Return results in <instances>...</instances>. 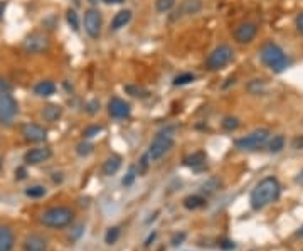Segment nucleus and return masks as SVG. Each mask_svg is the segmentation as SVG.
Returning a JSON list of instances; mask_svg holds the SVG:
<instances>
[{
    "label": "nucleus",
    "instance_id": "cd10ccee",
    "mask_svg": "<svg viewBox=\"0 0 303 251\" xmlns=\"http://www.w3.org/2000/svg\"><path fill=\"white\" fill-rule=\"evenodd\" d=\"M223 128L226 130V132H234V130L239 128V120H237L236 116H226V118L223 120Z\"/></svg>",
    "mask_w": 303,
    "mask_h": 251
},
{
    "label": "nucleus",
    "instance_id": "37998d69",
    "mask_svg": "<svg viewBox=\"0 0 303 251\" xmlns=\"http://www.w3.org/2000/svg\"><path fill=\"white\" fill-rule=\"evenodd\" d=\"M155 238H157V231H153V233H152V235H150V236L145 240V243H144L145 248H147V246H150L152 243H153V241H155Z\"/></svg>",
    "mask_w": 303,
    "mask_h": 251
},
{
    "label": "nucleus",
    "instance_id": "3c124183",
    "mask_svg": "<svg viewBox=\"0 0 303 251\" xmlns=\"http://www.w3.org/2000/svg\"><path fill=\"white\" fill-rule=\"evenodd\" d=\"M88 2L91 3V5H96V3L99 2V0H88Z\"/></svg>",
    "mask_w": 303,
    "mask_h": 251
},
{
    "label": "nucleus",
    "instance_id": "f704fd0d",
    "mask_svg": "<svg viewBox=\"0 0 303 251\" xmlns=\"http://www.w3.org/2000/svg\"><path fill=\"white\" fill-rule=\"evenodd\" d=\"M216 189H219V182L216 179H211L209 182H206L204 185H202V190L207 194H212V192H216Z\"/></svg>",
    "mask_w": 303,
    "mask_h": 251
},
{
    "label": "nucleus",
    "instance_id": "1a4fd4ad",
    "mask_svg": "<svg viewBox=\"0 0 303 251\" xmlns=\"http://www.w3.org/2000/svg\"><path fill=\"white\" fill-rule=\"evenodd\" d=\"M101 25H103L101 12L98 8H89L84 14V31L88 32V36L91 39H98L99 34H101Z\"/></svg>",
    "mask_w": 303,
    "mask_h": 251
},
{
    "label": "nucleus",
    "instance_id": "bb28decb",
    "mask_svg": "<svg viewBox=\"0 0 303 251\" xmlns=\"http://www.w3.org/2000/svg\"><path fill=\"white\" fill-rule=\"evenodd\" d=\"M265 88H266V84L263 80H253L248 84V91L253 93V94H261L263 91H265Z\"/></svg>",
    "mask_w": 303,
    "mask_h": 251
},
{
    "label": "nucleus",
    "instance_id": "4c0bfd02",
    "mask_svg": "<svg viewBox=\"0 0 303 251\" xmlns=\"http://www.w3.org/2000/svg\"><path fill=\"white\" fill-rule=\"evenodd\" d=\"M295 27H297L298 32L303 34V12H302V14L297 15V19H295Z\"/></svg>",
    "mask_w": 303,
    "mask_h": 251
},
{
    "label": "nucleus",
    "instance_id": "a19ab883",
    "mask_svg": "<svg viewBox=\"0 0 303 251\" xmlns=\"http://www.w3.org/2000/svg\"><path fill=\"white\" fill-rule=\"evenodd\" d=\"M234 243H232L231 240H223V241H219V248H223V250H232L234 248Z\"/></svg>",
    "mask_w": 303,
    "mask_h": 251
},
{
    "label": "nucleus",
    "instance_id": "7c9ffc66",
    "mask_svg": "<svg viewBox=\"0 0 303 251\" xmlns=\"http://www.w3.org/2000/svg\"><path fill=\"white\" fill-rule=\"evenodd\" d=\"M137 175H138L137 167H130L128 174L123 177V180H121V185H123V187H130V185H132L133 182H135Z\"/></svg>",
    "mask_w": 303,
    "mask_h": 251
},
{
    "label": "nucleus",
    "instance_id": "864d4df0",
    "mask_svg": "<svg viewBox=\"0 0 303 251\" xmlns=\"http://www.w3.org/2000/svg\"><path fill=\"white\" fill-rule=\"evenodd\" d=\"M158 251H165V248H163V246H162V248H160Z\"/></svg>",
    "mask_w": 303,
    "mask_h": 251
},
{
    "label": "nucleus",
    "instance_id": "473e14b6",
    "mask_svg": "<svg viewBox=\"0 0 303 251\" xmlns=\"http://www.w3.org/2000/svg\"><path fill=\"white\" fill-rule=\"evenodd\" d=\"M125 91H127L128 94H132V96H135V98H145L147 94H149L145 89L137 88V86H127V88H125Z\"/></svg>",
    "mask_w": 303,
    "mask_h": 251
},
{
    "label": "nucleus",
    "instance_id": "f8f14e48",
    "mask_svg": "<svg viewBox=\"0 0 303 251\" xmlns=\"http://www.w3.org/2000/svg\"><path fill=\"white\" fill-rule=\"evenodd\" d=\"M51 152L49 147H37V149H30L27 154L24 155V162L27 164V166H37V164H42L46 162V160L51 159Z\"/></svg>",
    "mask_w": 303,
    "mask_h": 251
},
{
    "label": "nucleus",
    "instance_id": "39448f33",
    "mask_svg": "<svg viewBox=\"0 0 303 251\" xmlns=\"http://www.w3.org/2000/svg\"><path fill=\"white\" fill-rule=\"evenodd\" d=\"M174 144H175V140L170 132H160L158 135L153 138V142H152L149 147V152H147L150 162H155V160L162 159L163 155L174 147Z\"/></svg>",
    "mask_w": 303,
    "mask_h": 251
},
{
    "label": "nucleus",
    "instance_id": "423d86ee",
    "mask_svg": "<svg viewBox=\"0 0 303 251\" xmlns=\"http://www.w3.org/2000/svg\"><path fill=\"white\" fill-rule=\"evenodd\" d=\"M268 140H270V132L266 128H259L256 132L249 133V135L242 137V138H237L234 142L237 149L241 150H248V152H256V150L263 149Z\"/></svg>",
    "mask_w": 303,
    "mask_h": 251
},
{
    "label": "nucleus",
    "instance_id": "e433bc0d",
    "mask_svg": "<svg viewBox=\"0 0 303 251\" xmlns=\"http://www.w3.org/2000/svg\"><path fill=\"white\" fill-rule=\"evenodd\" d=\"M98 110H99V103L96 101V99H93V101H89V103H88V113L94 115Z\"/></svg>",
    "mask_w": 303,
    "mask_h": 251
},
{
    "label": "nucleus",
    "instance_id": "f03ea898",
    "mask_svg": "<svg viewBox=\"0 0 303 251\" xmlns=\"http://www.w3.org/2000/svg\"><path fill=\"white\" fill-rule=\"evenodd\" d=\"M259 58H261L263 64L266 68H270L273 73H283L290 64L287 54L275 42H266L259 51Z\"/></svg>",
    "mask_w": 303,
    "mask_h": 251
},
{
    "label": "nucleus",
    "instance_id": "a18cd8bd",
    "mask_svg": "<svg viewBox=\"0 0 303 251\" xmlns=\"http://www.w3.org/2000/svg\"><path fill=\"white\" fill-rule=\"evenodd\" d=\"M106 5H118V3H123L125 0H103Z\"/></svg>",
    "mask_w": 303,
    "mask_h": 251
},
{
    "label": "nucleus",
    "instance_id": "72a5a7b5",
    "mask_svg": "<svg viewBox=\"0 0 303 251\" xmlns=\"http://www.w3.org/2000/svg\"><path fill=\"white\" fill-rule=\"evenodd\" d=\"M101 127L99 125H91V127L88 128H84V138H93V137H96L98 133H101Z\"/></svg>",
    "mask_w": 303,
    "mask_h": 251
},
{
    "label": "nucleus",
    "instance_id": "79ce46f5",
    "mask_svg": "<svg viewBox=\"0 0 303 251\" xmlns=\"http://www.w3.org/2000/svg\"><path fill=\"white\" fill-rule=\"evenodd\" d=\"M293 149H297V150H300L303 149V137H297L295 140H293Z\"/></svg>",
    "mask_w": 303,
    "mask_h": 251
},
{
    "label": "nucleus",
    "instance_id": "6ab92c4d",
    "mask_svg": "<svg viewBox=\"0 0 303 251\" xmlns=\"http://www.w3.org/2000/svg\"><path fill=\"white\" fill-rule=\"evenodd\" d=\"M130 20H132V10H120L118 14H115L110 29L111 31H120V29H123Z\"/></svg>",
    "mask_w": 303,
    "mask_h": 251
},
{
    "label": "nucleus",
    "instance_id": "de8ad7c7",
    "mask_svg": "<svg viewBox=\"0 0 303 251\" xmlns=\"http://www.w3.org/2000/svg\"><path fill=\"white\" fill-rule=\"evenodd\" d=\"M297 184H300V185H303V170L300 172V174H298V177H297Z\"/></svg>",
    "mask_w": 303,
    "mask_h": 251
},
{
    "label": "nucleus",
    "instance_id": "20e7f679",
    "mask_svg": "<svg viewBox=\"0 0 303 251\" xmlns=\"http://www.w3.org/2000/svg\"><path fill=\"white\" fill-rule=\"evenodd\" d=\"M19 115V103L10 93H0V125L12 127Z\"/></svg>",
    "mask_w": 303,
    "mask_h": 251
},
{
    "label": "nucleus",
    "instance_id": "603ef678",
    "mask_svg": "<svg viewBox=\"0 0 303 251\" xmlns=\"http://www.w3.org/2000/svg\"><path fill=\"white\" fill-rule=\"evenodd\" d=\"M0 170H2V159H0Z\"/></svg>",
    "mask_w": 303,
    "mask_h": 251
},
{
    "label": "nucleus",
    "instance_id": "412c9836",
    "mask_svg": "<svg viewBox=\"0 0 303 251\" xmlns=\"http://www.w3.org/2000/svg\"><path fill=\"white\" fill-rule=\"evenodd\" d=\"M206 199L202 197V196H187L184 199V206H185V209H189V211H196V209H202V207H206Z\"/></svg>",
    "mask_w": 303,
    "mask_h": 251
},
{
    "label": "nucleus",
    "instance_id": "9b49d317",
    "mask_svg": "<svg viewBox=\"0 0 303 251\" xmlns=\"http://www.w3.org/2000/svg\"><path fill=\"white\" fill-rule=\"evenodd\" d=\"M108 113L115 120H123L130 116V105L121 98H111L108 103Z\"/></svg>",
    "mask_w": 303,
    "mask_h": 251
},
{
    "label": "nucleus",
    "instance_id": "5701e85b",
    "mask_svg": "<svg viewBox=\"0 0 303 251\" xmlns=\"http://www.w3.org/2000/svg\"><path fill=\"white\" fill-rule=\"evenodd\" d=\"M266 147H268V150H270L271 154L281 152V150L285 149V137H283V135H275L273 138H270V140H268Z\"/></svg>",
    "mask_w": 303,
    "mask_h": 251
},
{
    "label": "nucleus",
    "instance_id": "2eb2a0df",
    "mask_svg": "<svg viewBox=\"0 0 303 251\" xmlns=\"http://www.w3.org/2000/svg\"><path fill=\"white\" fill-rule=\"evenodd\" d=\"M47 240L41 235H29L24 240V251H46Z\"/></svg>",
    "mask_w": 303,
    "mask_h": 251
},
{
    "label": "nucleus",
    "instance_id": "ddd939ff",
    "mask_svg": "<svg viewBox=\"0 0 303 251\" xmlns=\"http://www.w3.org/2000/svg\"><path fill=\"white\" fill-rule=\"evenodd\" d=\"M22 135L27 142L39 144V142H44L47 138V132L37 123H25L22 127Z\"/></svg>",
    "mask_w": 303,
    "mask_h": 251
},
{
    "label": "nucleus",
    "instance_id": "4468645a",
    "mask_svg": "<svg viewBox=\"0 0 303 251\" xmlns=\"http://www.w3.org/2000/svg\"><path fill=\"white\" fill-rule=\"evenodd\" d=\"M15 245V235L10 226H0V251H12Z\"/></svg>",
    "mask_w": 303,
    "mask_h": 251
},
{
    "label": "nucleus",
    "instance_id": "58836bf2",
    "mask_svg": "<svg viewBox=\"0 0 303 251\" xmlns=\"http://www.w3.org/2000/svg\"><path fill=\"white\" fill-rule=\"evenodd\" d=\"M12 89V84L5 80H0V93H8Z\"/></svg>",
    "mask_w": 303,
    "mask_h": 251
},
{
    "label": "nucleus",
    "instance_id": "b1692460",
    "mask_svg": "<svg viewBox=\"0 0 303 251\" xmlns=\"http://www.w3.org/2000/svg\"><path fill=\"white\" fill-rule=\"evenodd\" d=\"M66 20H68V25L73 29L75 32H79V17H77L76 10H73V8H69L66 12Z\"/></svg>",
    "mask_w": 303,
    "mask_h": 251
},
{
    "label": "nucleus",
    "instance_id": "c03bdc74",
    "mask_svg": "<svg viewBox=\"0 0 303 251\" xmlns=\"http://www.w3.org/2000/svg\"><path fill=\"white\" fill-rule=\"evenodd\" d=\"M15 179H19V180H22V179H25V168H17L15 170Z\"/></svg>",
    "mask_w": 303,
    "mask_h": 251
},
{
    "label": "nucleus",
    "instance_id": "a878e982",
    "mask_svg": "<svg viewBox=\"0 0 303 251\" xmlns=\"http://www.w3.org/2000/svg\"><path fill=\"white\" fill-rule=\"evenodd\" d=\"M25 196L30 199H39L46 196V187H42V185H32V187L25 189Z\"/></svg>",
    "mask_w": 303,
    "mask_h": 251
},
{
    "label": "nucleus",
    "instance_id": "49530a36",
    "mask_svg": "<svg viewBox=\"0 0 303 251\" xmlns=\"http://www.w3.org/2000/svg\"><path fill=\"white\" fill-rule=\"evenodd\" d=\"M81 233H83V226H77V228H76V231H75V235L71 236V240H76V238L79 236Z\"/></svg>",
    "mask_w": 303,
    "mask_h": 251
},
{
    "label": "nucleus",
    "instance_id": "c756f323",
    "mask_svg": "<svg viewBox=\"0 0 303 251\" xmlns=\"http://www.w3.org/2000/svg\"><path fill=\"white\" fill-rule=\"evenodd\" d=\"M175 5V0H157L155 2V7H157V10L160 14H165V12L172 10Z\"/></svg>",
    "mask_w": 303,
    "mask_h": 251
},
{
    "label": "nucleus",
    "instance_id": "dca6fc26",
    "mask_svg": "<svg viewBox=\"0 0 303 251\" xmlns=\"http://www.w3.org/2000/svg\"><path fill=\"white\" fill-rule=\"evenodd\" d=\"M206 159H207V155L204 150H197V152L190 154L184 159V166L194 168V170H201V168L206 166Z\"/></svg>",
    "mask_w": 303,
    "mask_h": 251
},
{
    "label": "nucleus",
    "instance_id": "7ed1b4c3",
    "mask_svg": "<svg viewBox=\"0 0 303 251\" xmlns=\"http://www.w3.org/2000/svg\"><path fill=\"white\" fill-rule=\"evenodd\" d=\"M73 219H75V213L66 206L51 207V209L44 211L41 216V223L44 224V226L53 228V229L66 228L73 223Z\"/></svg>",
    "mask_w": 303,
    "mask_h": 251
},
{
    "label": "nucleus",
    "instance_id": "393cba45",
    "mask_svg": "<svg viewBox=\"0 0 303 251\" xmlns=\"http://www.w3.org/2000/svg\"><path fill=\"white\" fill-rule=\"evenodd\" d=\"M194 80H196V76H194L192 73H182V75L174 78V86H185V84L192 83Z\"/></svg>",
    "mask_w": 303,
    "mask_h": 251
},
{
    "label": "nucleus",
    "instance_id": "ea45409f",
    "mask_svg": "<svg viewBox=\"0 0 303 251\" xmlns=\"http://www.w3.org/2000/svg\"><path fill=\"white\" fill-rule=\"evenodd\" d=\"M184 240H185V233H177V235L172 238V245H174V246H179Z\"/></svg>",
    "mask_w": 303,
    "mask_h": 251
},
{
    "label": "nucleus",
    "instance_id": "c85d7f7f",
    "mask_svg": "<svg viewBox=\"0 0 303 251\" xmlns=\"http://www.w3.org/2000/svg\"><path fill=\"white\" fill-rule=\"evenodd\" d=\"M120 228L118 226H113V228H110L106 231V236H105V241H106V245H115L116 241H118V238H120Z\"/></svg>",
    "mask_w": 303,
    "mask_h": 251
},
{
    "label": "nucleus",
    "instance_id": "2f4dec72",
    "mask_svg": "<svg viewBox=\"0 0 303 251\" xmlns=\"http://www.w3.org/2000/svg\"><path fill=\"white\" fill-rule=\"evenodd\" d=\"M76 152L81 155V157H86V155H89L93 152V144H89V142H79L76 147Z\"/></svg>",
    "mask_w": 303,
    "mask_h": 251
},
{
    "label": "nucleus",
    "instance_id": "6e6552de",
    "mask_svg": "<svg viewBox=\"0 0 303 251\" xmlns=\"http://www.w3.org/2000/svg\"><path fill=\"white\" fill-rule=\"evenodd\" d=\"M47 47H49V39L46 34L32 32L24 39V49L30 54H41L47 51Z\"/></svg>",
    "mask_w": 303,
    "mask_h": 251
},
{
    "label": "nucleus",
    "instance_id": "9d476101",
    "mask_svg": "<svg viewBox=\"0 0 303 251\" xmlns=\"http://www.w3.org/2000/svg\"><path fill=\"white\" fill-rule=\"evenodd\" d=\"M258 34L256 24L253 22H241L234 31V39L239 44H249Z\"/></svg>",
    "mask_w": 303,
    "mask_h": 251
},
{
    "label": "nucleus",
    "instance_id": "f3484780",
    "mask_svg": "<svg viewBox=\"0 0 303 251\" xmlns=\"http://www.w3.org/2000/svg\"><path fill=\"white\" fill-rule=\"evenodd\" d=\"M34 93H36V96H39V98H49L56 93V84L49 80L39 81L36 84V88H34Z\"/></svg>",
    "mask_w": 303,
    "mask_h": 251
},
{
    "label": "nucleus",
    "instance_id": "aec40b11",
    "mask_svg": "<svg viewBox=\"0 0 303 251\" xmlns=\"http://www.w3.org/2000/svg\"><path fill=\"white\" fill-rule=\"evenodd\" d=\"M41 115L46 122L54 123V122H58L61 116H63V108H61L59 105H47V106L42 108Z\"/></svg>",
    "mask_w": 303,
    "mask_h": 251
},
{
    "label": "nucleus",
    "instance_id": "4be33fe9",
    "mask_svg": "<svg viewBox=\"0 0 303 251\" xmlns=\"http://www.w3.org/2000/svg\"><path fill=\"white\" fill-rule=\"evenodd\" d=\"M201 8H202V2H201V0H185V2L182 3L180 14H184V15L197 14Z\"/></svg>",
    "mask_w": 303,
    "mask_h": 251
},
{
    "label": "nucleus",
    "instance_id": "a211bd4d",
    "mask_svg": "<svg viewBox=\"0 0 303 251\" xmlns=\"http://www.w3.org/2000/svg\"><path fill=\"white\" fill-rule=\"evenodd\" d=\"M121 167V157L120 155H110L105 162H103V174L105 175H115Z\"/></svg>",
    "mask_w": 303,
    "mask_h": 251
},
{
    "label": "nucleus",
    "instance_id": "c9c22d12",
    "mask_svg": "<svg viewBox=\"0 0 303 251\" xmlns=\"http://www.w3.org/2000/svg\"><path fill=\"white\" fill-rule=\"evenodd\" d=\"M149 162H150V159H149V155H144V157L140 159V162H138V166H137V172H138V175L140 174H144V172L147 170V167H149Z\"/></svg>",
    "mask_w": 303,
    "mask_h": 251
},
{
    "label": "nucleus",
    "instance_id": "0eeeda50",
    "mask_svg": "<svg viewBox=\"0 0 303 251\" xmlns=\"http://www.w3.org/2000/svg\"><path fill=\"white\" fill-rule=\"evenodd\" d=\"M232 59H234V51H232V47L227 44H221L207 56L206 66L209 68L211 71H218V69L226 68Z\"/></svg>",
    "mask_w": 303,
    "mask_h": 251
},
{
    "label": "nucleus",
    "instance_id": "f257e3e1",
    "mask_svg": "<svg viewBox=\"0 0 303 251\" xmlns=\"http://www.w3.org/2000/svg\"><path fill=\"white\" fill-rule=\"evenodd\" d=\"M280 194H281V185L278 182V179L276 177H266L251 192V197H249L251 207L254 211L263 209V207H266L271 202L278 201Z\"/></svg>",
    "mask_w": 303,
    "mask_h": 251
},
{
    "label": "nucleus",
    "instance_id": "09e8293b",
    "mask_svg": "<svg viewBox=\"0 0 303 251\" xmlns=\"http://www.w3.org/2000/svg\"><path fill=\"white\" fill-rule=\"evenodd\" d=\"M3 10H5V3L0 2V19H2V17H3Z\"/></svg>",
    "mask_w": 303,
    "mask_h": 251
},
{
    "label": "nucleus",
    "instance_id": "8fccbe9b",
    "mask_svg": "<svg viewBox=\"0 0 303 251\" xmlns=\"http://www.w3.org/2000/svg\"><path fill=\"white\" fill-rule=\"evenodd\" d=\"M297 236H298V238H303V226L297 231Z\"/></svg>",
    "mask_w": 303,
    "mask_h": 251
}]
</instances>
